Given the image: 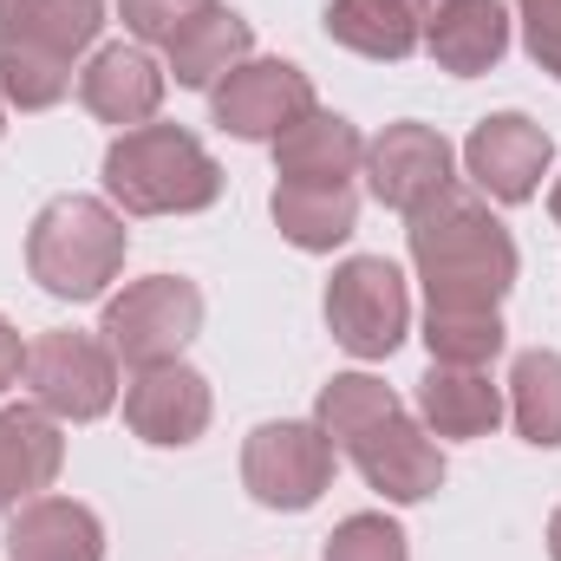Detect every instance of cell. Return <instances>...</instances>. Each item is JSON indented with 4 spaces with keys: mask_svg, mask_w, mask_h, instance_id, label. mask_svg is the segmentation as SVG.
Masks as SVG:
<instances>
[{
    "mask_svg": "<svg viewBox=\"0 0 561 561\" xmlns=\"http://www.w3.org/2000/svg\"><path fill=\"white\" fill-rule=\"evenodd\" d=\"M412 268L431 307H496L516 287V242L490 216L483 190L444 183L431 203L412 209Z\"/></svg>",
    "mask_w": 561,
    "mask_h": 561,
    "instance_id": "6da1fadb",
    "label": "cell"
},
{
    "mask_svg": "<svg viewBox=\"0 0 561 561\" xmlns=\"http://www.w3.org/2000/svg\"><path fill=\"white\" fill-rule=\"evenodd\" d=\"M105 196L125 216H196L222 196V163L183 125H138L105 150Z\"/></svg>",
    "mask_w": 561,
    "mask_h": 561,
    "instance_id": "7a4b0ae2",
    "label": "cell"
},
{
    "mask_svg": "<svg viewBox=\"0 0 561 561\" xmlns=\"http://www.w3.org/2000/svg\"><path fill=\"white\" fill-rule=\"evenodd\" d=\"M125 216L99 196H53L26 229V268L53 300H99L125 268Z\"/></svg>",
    "mask_w": 561,
    "mask_h": 561,
    "instance_id": "3957f363",
    "label": "cell"
},
{
    "mask_svg": "<svg viewBox=\"0 0 561 561\" xmlns=\"http://www.w3.org/2000/svg\"><path fill=\"white\" fill-rule=\"evenodd\" d=\"M105 346L118 366H163L176 359L196 333H203V287L183 275H150V280H131L118 300H105Z\"/></svg>",
    "mask_w": 561,
    "mask_h": 561,
    "instance_id": "277c9868",
    "label": "cell"
},
{
    "mask_svg": "<svg viewBox=\"0 0 561 561\" xmlns=\"http://www.w3.org/2000/svg\"><path fill=\"white\" fill-rule=\"evenodd\" d=\"M26 392L39 412L66 424H92L112 412L118 399V359L105 340L92 333H72V327H53L26 346Z\"/></svg>",
    "mask_w": 561,
    "mask_h": 561,
    "instance_id": "5b68a950",
    "label": "cell"
},
{
    "mask_svg": "<svg viewBox=\"0 0 561 561\" xmlns=\"http://www.w3.org/2000/svg\"><path fill=\"white\" fill-rule=\"evenodd\" d=\"M327 327L353 359H386L399 353L405 327H412V294L405 275L386 255H353L327 280Z\"/></svg>",
    "mask_w": 561,
    "mask_h": 561,
    "instance_id": "8992f818",
    "label": "cell"
},
{
    "mask_svg": "<svg viewBox=\"0 0 561 561\" xmlns=\"http://www.w3.org/2000/svg\"><path fill=\"white\" fill-rule=\"evenodd\" d=\"M242 483L262 510H313L333 483V437L320 424H255L242 444Z\"/></svg>",
    "mask_w": 561,
    "mask_h": 561,
    "instance_id": "52a82bcc",
    "label": "cell"
},
{
    "mask_svg": "<svg viewBox=\"0 0 561 561\" xmlns=\"http://www.w3.org/2000/svg\"><path fill=\"white\" fill-rule=\"evenodd\" d=\"M216 125L229 138H249V144H275L287 125H300L313 112V79L287 59H242L216 92Z\"/></svg>",
    "mask_w": 561,
    "mask_h": 561,
    "instance_id": "ba28073f",
    "label": "cell"
},
{
    "mask_svg": "<svg viewBox=\"0 0 561 561\" xmlns=\"http://www.w3.org/2000/svg\"><path fill=\"white\" fill-rule=\"evenodd\" d=\"M353 463H359V477L379 490V496H392V503H424L437 483H444V450L431 444V431L419 419H405L399 405L386 412V419H373L366 431H353L346 444H340Z\"/></svg>",
    "mask_w": 561,
    "mask_h": 561,
    "instance_id": "9c48e42d",
    "label": "cell"
},
{
    "mask_svg": "<svg viewBox=\"0 0 561 561\" xmlns=\"http://www.w3.org/2000/svg\"><path fill=\"white\" fill-rule=\"evenodd\" d=\"M549 157H556L549 131H542L536 118H523V112L483 118V125L470 131V144H463V170H470L477 190L496 196V203H529V196L542 190V176H549Z\"/></svg>",
    "mask_w": 561,
    "mask_h": 561,
    "instance_id": "30bf717a",
    "label": "cell"
},
{
    "mask_svg": "<svg viewBox=\"0 0 561 561\" xmlns=\"http://www.w3.org/2000/svg\"><path fill=\"white\" fill-rule=\"evenodd\" d=\"M125 424L138 431L144 444H163V450H183L209 431V379L183 359H163V366H144L138 379L125 386Z\"/></svg>",
    "mask_w": 561,
    "mask_h": 561,
    "instance_id": "8fae6325",
    "label": "cell"
},
{
    "mask_svg": "<svg viewBox=\"0 0 561 561\" xmlns=\"http://www.w3.org/2000/svg\"><path fill=\"white\" fill-rule=\"evenodd\" d=\"M444 183H457V176H450V144L437 138L431 125H386L379 138L366 144V190H373L386 209L412 216V209L431 203Z\"/></svg>",
    "mask_w": 561,
    "mask_h": 561,
    "instance_id": "7c38bea8",
    "label": "cell"
},
{
    "mask_svg": "<svg viewBox=\"0 0 561 561\" xmlns=\"http://www.w3.org/2000/svg\"><path fill=\"white\" fill-rule=\"evenodd\" d=\"M79 99H85L92 118H105L118 131H138L163 105V66L144 46H99L92 66L79 72Z\"/></svg>",
    "mask_w": 561,
    "mask_h": 561,
    "instance_id": "4fadbf2b",
    "label": "cell"
},
{
    "mask_svg": "<svg viewBox=\"0 0 561 561\" xmlns=\"http://www.w3.org/2000/svg\"><path fill=\"white\" fill-rule=\"evenodd\" d=\"M366 170V138L340 112H307L275 138V176L280 183H353Z\"/></svg>",
    "mask_w": 561,
    "mask_h": 561,
    "instance_id": "5bb4252c",
    "label": "cell"
},
{
    "mask_svg": "<svg viewBox=\"0 0 561 561\" xmlns=\"http://www.w3.org/2000/svg\"><path fill=\"white\" fill-rule=\"evenodd\" d=\"M66 463V437L59 419L39 405H7L0 412V510H13L20 496H39L59 483Z\"/></svg>",
    "mask_w": 561,
    "mask_h": 561,
    "instance_id": "9a60e30c",
    "label": "cell"
},
{
    "mask_svg": "<svg viewBox=\"0 0 561 561\" xmlns=\"http://www.w3.org/2000/svg\"><path fill=\"white\" fill-rule=\"evenodd\" d=\"M13 561H105V529L85 503L72 496H33L13 529H7Z\"/></svg>",
    "mask_w": 561,
    "mask_h": 561,
    "instance_id": "2e32d148",
    "label": "cell"
},
{
    "mask_svg": "<svg viewBox=\"0 0 561 561\" xmlns=\"http://www.w3.org/2000/svg\"><path fill=\"white\" fill-rule=\"evenodd\" d=\"M424 46H431V59L444 72L477 79L510 53V13H503V0H450L424 26Z\"/></svg>",
    "mask_w": 561,
    "mask_h": 561,
    "instance_id": "e0dca14e",
    "label": "cell"
},
{
    "mask_svg": "<svg viewBox=\"0 0 561 561\" xmlns=\"http://www.w3.org/2000/svg\"><path fill=\"white\" fill-rule=\"evenodd\" d=\"M503 419V392L483 366H431L419 386V424L437 437H490Z\"/></svg>",
    "mask_w": 561,
    "mask_h": 561,
    "instance_id": "ac0fdd59",
    "label": "cell"
},
{
    "mask_svg": "<svg viewBox=\"0 0 561 561\" xmlns=\"http://www.w3.org/2000/svg\"><path fill=\"white\" fill-rule=\"evenodd\" d=\"M249 46H255V33H249V20L242 13H229L222 0L203 13V20H190L163 53H170V72H176V85H190V92H216L242 59H249Z\"/></svg>",
    "mask_w": 561,
    "mask_h": 561,
    "instance_id": "d6986e66",
    "label": "cell"
},
{
    "mask_svg": "<svg viewBox=\"0 0 561 561\" xmlns=\"http://www.w3.org/2000/svg\"><path fill=\"white\" fill-rule=\"evenodd\" d=\"M275 222L294 249L327 255L359 229V196H353V183H280Z\"/></svg>",
    "mask_w": 561,
    "mask_h": 561,
    "instance_id": "ffe728a7",
    "label": "cell"
},
{
    "mask_svg": "<svg viewBox=\"0 0 561 561\" xmlns=\"http://www.w3.org/2000/svg\"><path fill=\"white\" fill-rule=\"evenodd\" d=\"M105 26V0H13L0 13V39H20V46H39L53 59H79Z\"/></svg>",
    "mask_w": 561,
    "mask_h": 561,
    "instance_id": "44dd1931",
    "label": "cell"
},
{
    "mask_svg": "<svg viewBox=\"0 0 561 561\" xmlns=\"http://www.w3.org/2000/svg\"><path fill=\"white\" fill-rule=\"evenodd\" d=\"M327 33L340 46H353L359 59H386V66L412 59L424 39L405 0H327Z\"/></svg>",
    "mask_w": 561,
    "mask_h": 561,
    "instance_id": "7402d4cb",
    "label": "cell"
},
{
    "mask_svg": "<svg viewBox=\"0 0 561 561\" xmlns=\"http://www.w3.org/2000/svg\"><path fill=\"white\" fill-rule=\"evenodd\" d=\"M510 419L536 450L561 444V353H549V346L516 353V366H510Z\"/></svg>",
    "mask_w": 561,
    "mask_h": 561,
    "instance_id": "603a6c76",
    "label": "cell"
},
{
    "mask_svg": "<svg viewBox=\"0 0 561 561\" xmlns=\"http://www.w3.org/2000/svg\"><path fill=\"white\" fill-rule=\"evenodd\" d=\"M503 313L496 307H431L424 313V346L431 366H490L503 353Z\"/></svg>",
    "mask_w": 561,
    "mask_h": 561,
    "instance_id": "cb8c5ba5",
    "label": "cell"
},
{
    "mask_svg": "<svg viewBox=\"0 0 561 561\" xmlns=\"http://www.w3.org/2000/svg\"><path fill=\"white\" fill-rule=\"evenodd\" d=\"M72 92V66L39 53V46H20V39H0V105H20V112H46Z\"/></svg>",
    "mask_w": 561,
    "mask_h": 561,
    "instance_id": "d4e9b609",
    "label": "cell"
},
{
    "mask_svg": "<svg viewBox=\"0 0 561 561\" xmlns=\"http://www.w3.org/2000/svg\"><path fill=\"white\" fill-rule=\"evenodd\" d=\"M399 399H392V386L386 379H373V373H340V379H327L320 386V405H313V424L333 437V444H346L353 431H366L373 419H386Z\"/></svg>",
    "mask_w": 561,
    "mask_h": 561,
    "instance_id": "484cf974",
    "label": "cell"
},
{
    "mask_svg": "<svg viewBox=\"0 0 561 561\" xmlns=\"http://www.w3.org/2000/svg\"><path fill=\"white\" fill-rule=\"evenodd\" d=\"M320 561H412V549H405L399 523H386V516H346L327 536V556Z\"/></svg>",
    "mask_w": 561,
    "mask_h": 561,
    "instance_id": "4316f807",
    "label": "cell"
},
{
    "mask_svg": "<svg viewBox=\"0 0 561 561\" xmlns=\"http://www.w3.org/2000/svg\"><path fill=\"white\" fill-rule=\"evenodd\" d=\"M216 0H118V13H125V26L138 33L144 46H170L190 20H203Z\"/></svg>",
    "mask_w": 561,
    "mask_h": 561,
    "instance_id": "83f0119b",
    "label": "cell"
},
{
    "mask_svg": "<svg viewBox=\"0 0 561 561\" xmlns=\"http://www.w3.org/2000/svg\"><path fill=\"white\" fill-rule=\"evenodd\" d=\"M523 13V39H529V59L542 72L561 79V0H516Z\"/></svg>",
    "mask_w": 561,
    "mask_h": 561,
    "instance_id": "f1b7e54d",
    "label": "cell"
},
{
    "mask_svg": "<svg viewBox=\"0 0 561 561\" xmlns=\"http://www.w3.org/2000/svg\"><path fill=\"white\" fill-rule=\"evenodd\" d=\"M20 373H26V346H20V333H13V327L0 320V392H7V386H13Z\"/></svg>",
    "mask_w": 561,
    "mask_h": 561,
    "instance_id": "f546056e",
    "label": "cell"
},
{
    "mask_svg": "<svg viewBox=\"0 0 561 561\" xmlns=\"http://www.w3.org/2000/svg\"><path fill=\"white\" fill-rule=\"evenodd\" d=\"M405 7H412V20H419V26H431V20H437V7H450V0H405Z\"/></svg>",
    "mask_w": 561,
    "mask_h": 561,
    "instance_id": "4dcf8cb0",
    "label": "cell"
},
{
    "mask_svg": "<svg viewBox=\"0 0 561 561\" xmlns=\"http://www.w3.org/2000/svg\"><path fill=\"white\" fill-rule=\"evenodd\" d=\"M549 556L561 561V510H556V523H549Z\"/></svg>",
    "mask_w": 561,
    "mask_h": 561,
    "instance_id": "1f68e13d",
    "label": "cell"
},
{
    "mask_svg": "<svg viewBox=\"0 0 561 561\" xmlns=\"http://www.w3.org/2000/svg\"><path fill=\"white\" fill-rule=\"evenodd\" d=\"M549 216L561 222V176H556V196H549Z\"/></svg>",
    "mask_w": 561,
    "mask_h": 561,
    "instance_id": "d6a6232c",
    "label": "cell"
},
{
    "mask_svg": "<svg viewBox=\"0 0 561 561\" xmlns=\"http://www.w3.org/2000/svg\"><path fill=\"white\" fill-rule=\"evenodd\" d=\"M0 131H7V118H0Z\"/></svg>",
    "mask_w": 561,
    "mask_h": 561,
    "instance_id": "836d02e7",
    "label": "cell"
}]
</instances>
